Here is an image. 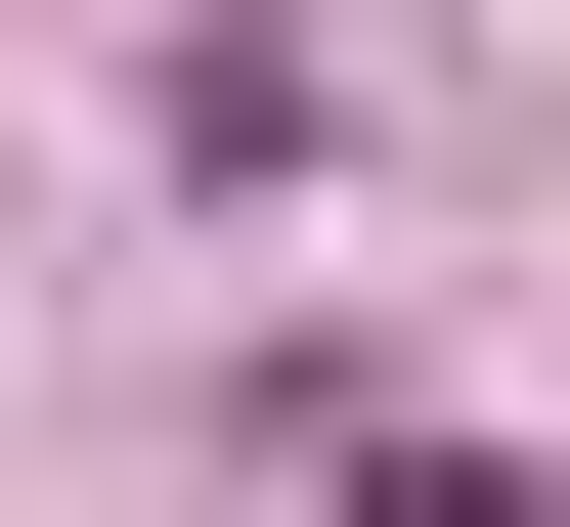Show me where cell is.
I'll use <instances>...</instances> for the list:
<instances>
[{
    "label": "cell",
    "instance_id": "6da1fadb",
    "mask_svg": "<svg viewBox=\"0 0 570 527\" xmlns=\"http://www.w3.org/2000/svg\"><path fill=\"white\" fill-rule=\"evenodd\" d=\"M352 527H527V484H483V440H352Z\"/></svg>",
    "mask_w": 570,
    "mask_h": 527
}]
</instances>
